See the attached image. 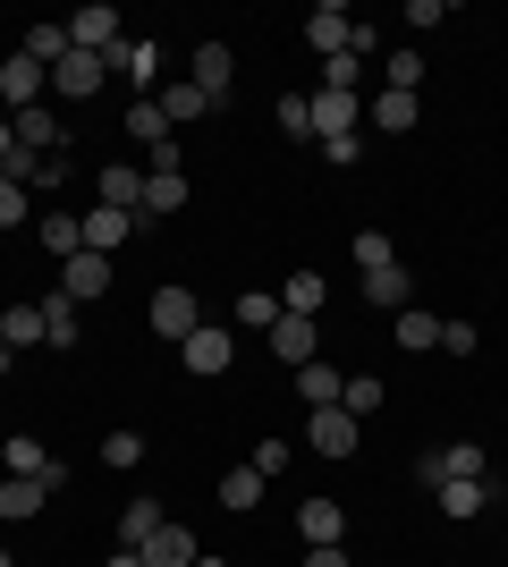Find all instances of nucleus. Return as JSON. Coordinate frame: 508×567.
<instances>
[{"mask_svg":"<svg viewBox=\"0 0 508 567\" xmlns=\"http://www.w3.org/2000/svg\"><path fill=\"white\" fill-rule=\"evenodd\" d=\"M43 94H51V69H34L25 51H9V60H0V102H9V111H43Z\"/></svg>","mask_w":508,"mask_h":567,"instance_id":"obj_1","label":"nucleus"},{"mask_svg":"<svg viewBox=\"0 0 508 567\" xmlns=\"http://www.w3.org/2000/svg\"><path fill=\"white\" fill-rule=\"evenodd\" d=\"M263 348L280 355V364H314V355H322V331H314V313H280V322L263 331Z\"/></svg>","mask_w":508,"mask_h":567,"instance_id":"obj_2","label":"nucleus"},{"mask_svg":"<svg viewBox=\"0 0 508 567\" xmlns=\"http://www.w3.org/2000/svg\"><path fill=\"white\" fill-rule=\"evenodd\" d=\"M187 85L220 102L229 85H238V51H229V43H195V60H187Z\"/></svg>","mask_w":508,"mask_h":567,"instance_id":"obj_3","label":"nucleus"},{"mask_svg":"<svg viewBox=\"0 0 508 567\" xmlns=\"http://www.w3.org/2000/svg\"><path fill=\"white\" fill-rule=\"evenodd\" d=\"M69 51H102V60H111V51H120V9L85 0V9L69 18Z\"/></svg>","mask_w":508,"mask_h":567,"instance_id":"obj_4","label":"nucleus"},{"mask_svg":"<svg viewBox=\"0 0 508 567\" xmlns=\"http://www.w3.org/2000/svg\"><path fill=\"white\" fill-rule=\"evenodd\" d=\"M305 441H314L322 457H356L364 424H356V415H348V406H314V424H305Z\"/></svg>","mask_w":508,"mask_h":567,"instance_id":"obj_5","label":"nucleus"},{"mask_svg":"<svg viewBox=\"0 0 508 567\" xmlns=\"http://www.w3.org/2000/svg\"><path fill=\"white\" fill-rule=\"evenodd\" d=\"M153 331H162V339H178V348H187V339L204 331V306H195L187 288H162V297H153Z\"/></svg>","mask_w":508,"mask_h":567,"instance_id":"obj_6","label":"nucleus"},{"mask_svg":"<svg viewBox=\"0 0 508 567\" xmlns=\"http://www.w3.org/2000/svg\"><path fill=\"white\" fill-rule=\"evenodd\" d=\"M364 297H373L382 313H407V306H415V280H407V262H398V255H390V262H373V271H364Z\"/></svg>","mask_w":508,"mask_h":567,"instance_id":"obj_7","label":"nucleus"},{"mask_svg":"<svg viewBox=\"0 0 508 567\" xmlns=\"http://www.w3.org/2000/svg\"><path fill=\"white\" fill-rule=\"evenodd\" d=\"M297 534H305V550L348 543V508H339V499H297Z\"/></svg>","mask_w":508,"mask_h":567,"instance_id":"obj_8","label":"nucleus"},{"mask_svg":"<svg viewBox=\"0 0 508 567\" xmlns=\"http://www.w3.org/2000/svg\"><path fill=\"white\" fill-rule=\"evenodd\" d=\"M433 499H440V517H449V525H475L491 499H500V483H466V474H458V483H440Z\"/></svg>","mask_w":508,"mask_h":567,"instance_id":"obj_9","label":"nucleus"},{"mask_svg":"<svg viewBox=\"0 0 508 567\" xmlns=\"http://www.w3.org/2000/svg\"><path fill=\"white\" fill-rule=\"evenodd\" d=\"M229 364H238V331L204 322V331L187 339V373H229Z\"/></svg>","mask_w":508,"mask_h":567,"instance_id":"obj_10","label":"nucleus"},{"mask_svg":"<svg viewBox=\"0 0 508 567\" xmlns=\"http://www.w3.org/2000/svg\"><path fill=\"white\" fill-rule=\"evenodd\" d=\"M102 288H111V255H69L60 262V297H69V306L102 297Z\"/></svg>","mask_w":508,"mask_h":567,"instance_id":"obj_11","label":"nucleus"},{"mask_svg":"<svg viewBox=\"0 0 508 567\" xmlns=\"http://www.w3.org/2000/svg\"><path fill=\"white\" fill-rule=\"evenodd\" d=\"M51 85H60V94H102V85H111V60H102V51H69V60L51 69Z\"/></svg>","mask_w":508,"mask_h":567,"instance_id":"obj_12","label":"nucleus"},{"mask_svg":"<svg viewBox=\"0 0 508 567\" xmlns=\"http://www.w3.org/2000/svg\"><path fill=\"white\" fill-rule=\"evenodd\" d=\"M187 213V169H145V213L136 220H169Z\"/></svg>","mask_w":508,"mask_h":567,"instance_id":"obj_13","label":"nucleus"},{"mask_svg":"<svg viewBox=\"0 0 508 567\" xmlns=\"http://www.w3.org/2000/svg\"><path fill=\"white\" fill-rule=\"evenodd\" d=\"M76 229H85V255H120L127 229H136V213H111V204H94V213L76 220Z\"/></svg>","mask_w":508,"mask_h":567,"instance_id":"obj_14","label":"nucleus"},{"mask_svg":"<svg viewBox=\"0 0 508 567\" xmlns=\"http://www.w3.org/2000/svg\"><path fill=\"white\" fill-rule=\"evenodd\" d=\"M94 187H102V204H111V213H145V169H136V162H111Z\"/></svg>","mask_w":508,"mask_h":567,"instance_id":"obj_15","label":"nucleus"},{"mask_svg":"<svg viewBox=\"0 0 508 567\" xmlns=\"http://www.w3.org/2000/svg\"><path fill=\"white\" fill-rule=\"evenodd\" d=\"M0 178L25 187V195H34V187H60V153H25V144H18V153L0 162Z\"/></svg>","mask_w":508,"mask_h":567,"instance_id":"obj_16","label":"nucleus"},{"mask_svg":"<svg viewBox=\"0 0 508 567\" xmlns=\"http://www.w3.org/2000/svg\"><path fill=\"white\" fill-rule=\"evenodd\" d=\"M305 102H314V136H356L364 94H305Z\"/></svg>","mask_w":508,"mask_h":567,"instance_id":"obj_17","label":"nucleus"},{"mask_svg":"<svg viewBox=\"0 0 508 567\" xmlns=\"http://www.w3.org/2000/svg\"><path fill=\"white\" fill-rule=\"evenodd\" d=\"M297 399H305V406H339V399H348V373L314 355V364H297Z\"/></svg>","mask_w":508,"mask_h":567,"instance_id":"obj_18","label":"nucleus"},{"mask_svg":"<svg viewBox=\"0 0 508 567\" xmlns=\"http://www.w3.org/2000/svg\"><path fill=\"white\" fill-rule=\"evenodd\" d=\"M9 474H34V483H69V466H60V457H51L34 432H18V441H9Z\"/></svg>","mask_w":508,"mask_h":567,"instance_id":"obj_19","label":"nucleus"},{"mask_svg":"<svg viewBox=\"0 0 508 567\" xmlns=\"http://www.w3.org/2000/svg\"><path fill=\"white\" fill-rule=\"evenodd\" d=\"M136 559H145V567H195L204 550H195V534H187V525H162V534H153V543L136 550Z\"/></svg>","mask_w":508,"mask_h":567,"instance_id":"obj_20","label":"nucleus"},{"mask_svg":"<svg viewBox=\"0 0 508 567\" xmlns=\"http://www.w3.org/2000/svg\"><path fill=\"white\" fill-rule=\"evenodd\" d=\"M111 76H127V85H153V94H162V51H153V43H120V51H111Z\"/></svg>","mask_w":508,"mask_h":567,"instance_id":"obj_21","label":"nucleus"},{"mask_svg":"<svg viewBox=\"0 0 508 567\" xmlns=\"http://www.w3.org/2000/svg\"><path fill=\"white\" fill-rule=\"evenodd\" d=\"M60 483H34V474H0V517H34Z\"/></svg>","mask_w":508,"mask_h":567,"instance_id":"obj_22","label":"nucleus"},{"mask_svg":"<svg viewBox=\"0 0 508 567\" xmlns=\"http://www.w3.org/2000/svg\"><path fill=\"white\" fill-rule=\"evenodd\" d=\"M162 525H169V517H162V499H127V517H120V550H145Z\"/></svg>","mask_w":508,"mask_h":567,"instance_id":"obj_23","label":"nucleus"},{"mask_svg":"<svg viewBox=\"0 0 508 567\" xmlns=\"http://www.w3.org/2000/svg\"><path fill=\"white\" fill-rule=\"evenodd\" d=\"M348 34H356V18H348V9H314V18H305V43H314L322 60H331V51H348Z\"/></svg>","mask_w":508,"mask_h":567,"instance_id":"obj_24","label":"nucleus"},{"mask_svg":"<svg viewBox=\"0 0 508 567\" xmlns=\"http://www.w3.org/2000/svg\"><path fill=\"white\" fill-rule=\"evenodd\" d=\"M153 102H162V118H169V127H187V118H204V111H212V94H195L187 76H169V85H162Z\"/></svg>","mask_w":508,"mask_h":567,"instance_id":"obj_25","label":"nucleus"},{"mask_svg":"<svg viewBox=\"0 0 508 567\" xmlns=\"http://www.w3.org/2000/svg\"><path fill=\"white\" fill-rule=\"evenodd\" d=\"M127 136H136V144H145V153H153V144H169V136H178V127H169V118H162V102H127Z\"/></svg>","mask_w":508,"mask_h":567,"instance_id":"obj_26","label":"nucleus"},{"mask_svg":"<svg viewBox=\"0 0 508 567\" xmlns=\"http://www.w3.org/2000/svg\"><path fill=\"white\" fill-rule=\"evenodd\" d=\"M364 118H373L382 136H407V127H415V94H373V102H364Z\"/></svg>","mask_w":508,"mask_h":567,"instance_id":"obj_27","label":"nucleus"},{"mask_svg":"<svg viewBox=\"0 0 508 567\" xmlns=\"http://www.w3.org/2000/svg\"><path fill=\"white\" fill-rule=\"evenodd\" d=\"M229 322H238V331H255V339H263L271 322H280V297H263V288H246L238 306H229Z\"/></svg>","mask_w":508,"mask_h":567,"instance_id":"obj_28","label":"nucleus"},{"mask_svg":"<svg viewBox=\"0 0 508 567\" xmlns=\"http://www.w3.org/2000/svg\"><path fill=\"white\" fill-rule=\"evenodd\" d=\"M322 271H289V288H280V313H322Z\"/></svg>","mask_w":508,"mask_h":567,"instance_id":"obj_29","label":"nucleus"},{"mask_svg":"<svg viewBox=\"0 0 508 567\" xmlns=\"http://www.w3.org/2000/svg\"><path fill=\"white\" fill-rule=\"evenodd\" d=\"M398 348H407V355H424V348H440V313H424V306H407V313H398Z\"/></svg>","mask_w":508,"mask_h":567,"instance_id":"obj_30","label":"nucleus"},{"mask_svg":"<svg viewBox=\"0 0 508 567\" xmlns=\"http://www.w3.org/2000/svg\"><path fill=\"white\" fill-rule=\"evenodd\" d=\"M34 237H43V246H51V262H69V255H85V229H76L69 213H43V229H34Z\"/></svg>","mask_w":508,"mask_h":567,"instance_id":"obj_31","label":"nucleus"},{"mask_svg":"<svg viewBox=\"0 0 508 567\" xmlns=\"http://www.w3.org/2000/svg\"><path fill=\"white\" fill-rule=\"evenodd\" d=\"M25 60H34V69H60V60H69V25H34V34H25Z\"/></svg>","mask_w":508,"mask_h":567,"instance_id":"obj_32","label":"nucleus"},{"mask_svg":"<svg viewBox=\"0 0 508 567\" xmlns=\"http://www.w3.org/2000/svg\"><path fill=\"white\" fill-rule=\"evenodd\" d=\"M0 339H9V355L34 348V339H43V306H9L0 313Z\"/></svg>","mask_w":508,"mask_h":567,"instance_id":"obj_33","label":"nucleus"},{"mask_svg":"<svg viewBox=\"0 0 508 567\" xmlns=\"http://www.w3.org/2000/svg\"><path fill=\"white\" fill-rule=\"evenodd\" d=\"M18 144H25V153H60L69 136L51 127V111H18Z\"/></svg>","mask_w":508,"mask_h":567,"instance_id":"obj_34","label":"nucleus"},{"mask_svg":"<svg viewBox=\"0 0 508 567\" xmlns=\"http://www.w3.org/2000/svg\"><path fill=\"white\" fill-rule=\"evenodd\" d=\"M364 85V60L356 51H331V60H322V94H356Z\"/></svg>","mask_w":508,"mask_h":567,"instance_id":"obj_35","label":"nucleus"},{"mask_svg":"<svg viewBox=\"0 0 508 567\" xmlns=\"http://www.w3.org/2000/svg\"><path fill=\"white\" fill-rule=\"evenodd\" d=\"M255 499H263V474H255V466H229V474H220V508H255Z\"/></svg>","mask_w":508,"mask_h":567,"instance_id":"obj_36","label":"nucleus"},{"mask_svg":"<svg viewBox=\"0 0 508 567\" xmlns=\"http://www.w3.org/2000/svg\"><path fill=\"white\" fill-rule=\"evenodd\" d=\"M43 339H51L60 355L76 348V306H69V297H51V306H43Z\"/></svg>","mask_w":508,"mask_h":567,"instance_id":"obj_37","label":"nucleus"},{"mask_svg":"<svg viewBox=\"0 0 508 567\" xmlns=\"http://www.w3.org/2000/svg\"><path fill=\"white\" fill-rule=\"evenodd\" d=\"M424 85V51H390V94H415Z\"/></svg>","mask_w":508,"mask_h":567,"instance_id":"obj_38","label":"nucleus"},{"mask_svg":"<svg viewBox=\"0 0 508 567\" xmlns=\"http://www.w3.org/2000/svg\"><path fill=\"white\" fill-rule=\"evenodd\" d=\"M102 466H145V441L136 432H102Z\"/></svg>","mask_w":508,"mask_h":567,"instance_id":"obj_39","label":"nucleus"},{"mask_svg":"<svg viewBox=\"0 0 508 567\" xmlns=\"http://www.w3.org/2000/svg\"><path fill=\"white\" fill-rule=\"evenodd\" d=\"M271 118H280L289 136H314V102H305V94H280V111H271Z\"/></svg>","mask_w":508,"mask_h":567,"instance_id":"obj_40","label":"nucleus"},{"mask_svg":"<svg viewBox=\"0 0 508 567\" xmlns=\"http://www.w3.org/2000/svg\"><path fill=\"white\" fill-rule=\"evenodd\" d=\"M339 406H348V415H356V424H364V415L382 406V381H373V373H356V381H348V399H339Z\"/></svg>","mask_w":508,"mask_h":567,"instance_id":"obj_41","label":"nucleus"},{"mask_svg":"<svg viewBox=\"0 0 508 567\" xmlns=\"http://www.w3.org/2000/svg\"><path fill=\"white\" fill-rule=\"evenodd\" d=\"M475 348H484L475 322H440V355H475Z\"/></svg>","mask_w":508,"mask_h":567,"instance_id":"obj_42","label":"nucleus"},{"mask_svg":"<svg viewBox=\"0 0 508 567\" xmlns=\"http://www.w3.org/2000/svg\"><path fill=\"white\" fill-rule=\"evenodd\" d=\"M415 483H424V492H440V483H449V450H424V457H415Z\"/></svg>","mask_w":508,"mask_h":567,"instance_id":"obj_43","label":"nucleus"},{"mask_svg":"<svg viewBox=\"0 0 508 567\" xmlns=\"http://www.w3.org/2000/svg\"><path fill=\"white\" fill-rule=\"evenodd\" d=\"M322 162H339V169L364 162V127H356V136H322Z\"/></svg>","mask_w":508,"mask_h":567,"instance_id":"obj_44","label":"nucleus"},{"mask_svg":"<svg viewBox=\"0 0 508 567\" xmlns=\"http://www.w3.org/2000/svg\"><path fill=\"white\" fill-rule=\"evenodd\" d=\"M373 262H390V237H382V229L356 237V271H373Z\"/></svg>","mask_w":508,"mask_h":567,"instance_id":"obj_45","label":"nucleus"},{"mask_svg":"<svg viewBox=\"0 0 508 567\" xmlns=\"http://www.w3.org/2000/svg\"><path fill=\"white\" fill-rule=\"evenodd\" d=\"M25 220V187H9V178H0V229H18Z\"/></svg>","mask_w":508,"mask_h":567,"instance_id":"obj_46","label":"nucleus"},{"mask_svg":"<svg viewBox=\"0 0 508 567\" xmlns=\"http://www.w3.org/2000/svg\"><path fill=\"white\" fill-rule=\"evenodd\" d=\"M280 466H289V441H263V450H255V474H263V483H271V474H280Z\"/></svg>","mask_w":508,"mask_h":567,"instance_id":"obj_47","label":"nucleus"},{"mask_svg":"<svg viewBox=\"0 0 508 567\" xmlns=\"http://www.w3.org/2000/svg\"><path fill=\"white\" fill-rule=\"evenodd\" d=\"M305 567H356V559H348V543H322V550H305Z\"/></svg>","mask_w":508,"mask_h":567,"instance_id":"obj_48","label":"nucleus"},{"mask_svg":"<svg viewBox=\"0 0 508 567\" xmlns=\"http://www.w3.org/2000/svg\"><path fill=\"white\" fill-rule=\"evenodd\" d=\"M9 153H18V118H0V162H9Z\"/></svg>","mask_w":508,"mask_h":567,"instance_id":"obj_49","label":"nucleus"},{"mask_svg":"<svg viewBox=\"0 0 508 567\" xmlns=\"http://www.w3.org/2000/svg\"><path fill=\"white\" fill-rule=\"evenodd\" d=\"M111 567H145V559H136V550H111Z\"/></svg>","mask_w":508,"mask_h":567,"instance_id":"obj_50","label":"nucleus"},{"mask_svg":"<svg viewBox=\"0 0 508 567\" xmlns=\"http://www.w3.org/2000/svg\"><path fill=\"white\" fill-rule=\"evenodd\" d=\"M195 567H229V559H195Z\"/></svg>","mask_w":508,"mask_h":567,"instance_id":"obj_51","label":"nucleus"},{"mask_svg":"<svg viewBox=\"0 0 508 567\" xmlns=\"http://www.w3.org/2000/svg\"><path fill=\"white\" fill-rule=\"evenodd\" d=\"M0 364H9V339H0Z\"/></svg>","mask_w":508,"mask_h":567,"instance_id":"obj_52","label":"nucleus"},{"mask_svg":"<svg viewBox=\"0 0 508 567\" xmlns=\"http://www.w3.org/2000/svg\"><path fill=\"white\" fill-rule=\"evenodd\" d=\"M0 567H18V559H9V550H0Z\"/></svg>","mask_w":508,"mask_h":567,"instance_id":"obj_53","label":"nucleus"}]
</instances>
